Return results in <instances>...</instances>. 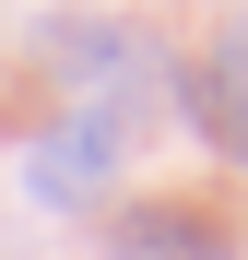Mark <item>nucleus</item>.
I'll use <instances>...</instances> for the list:
<instances>
[{
    "label": "nucleus",
    "mask_w": 248,
    "mask_h": 260,
    "mask_svg": "<svg viewBox=\"0 0 248 260\" xmlns=\"http://www.w3.org/2000/svg\"><path fill=\"white\" fill-rule=\"evenodd\" d=\"M107 260H236V248H225V225L201 201H130L107 225Z\"/></svg>",
    "instance_id": "obj_1"
},
{
    "label": "nucleus",
    "mask_w": 248,
    "mask_h": 260,
    "mask_svg": "<svg viewBox=\"0 0 248 260\" xmlns=\"http://www.w3.org/2000/svg\"><path fill=\"white\" fill-rule=\"evenodd\" d=\"M107 166H118V142H107L95 118H71V130H48V142L24 154V189H36V201H83Z\"/></svg>",
    "instance_id": "obj_2"
},
{
    "label": "nucleus",
    "mask_w": 248,
    "mask_h": 260,
    "mask_svg": "<svg viewBox=\"0 0 248 260\" xmlns=\"http://www.w3.org/2000/svg\"><path fill=\"white\" fill-rule=\"evenodd\" d=\"M189 107H201V130H213L225 154H248V24H225V36H213V59H201Z\"/></svg>",
    "instance_id": "obj_3"
}]
</instances>
